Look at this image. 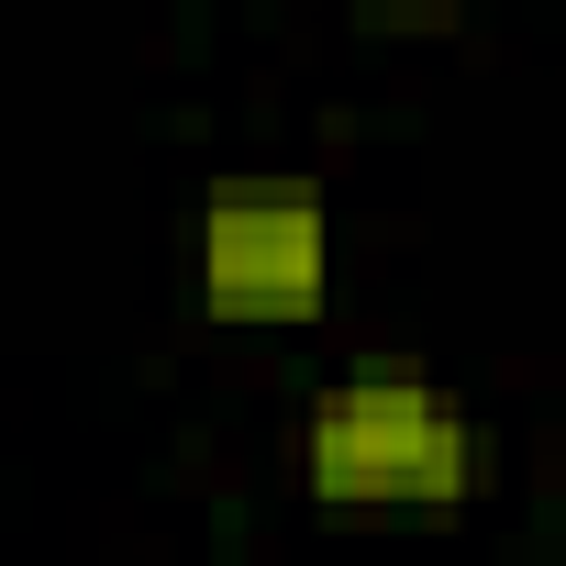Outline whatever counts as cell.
<instances>
[{
	"instance_id": "6da1fadb",
	"label": "cell",
	"mask_w": 566,
	"mask_h": 566,
	"mask_svg": "<svg viewBox=\"0 0 566 566\" xmlns=\"http://www.w3.org/2000/svg\"><path fill=\"white\" fill-rule=\"evenodd\" d=\"M290 467L323 511H455L489 489V422L433 367H345L301 400Z\"/></svg>"
},
{
	"instance_id": "7a4b0ae2",
	"label": "cell",
	"mask_w": 566,
	"mask_h": 566,
	"mask_svg": "<svg viewBox=\"0 0 566 566\" xmlns=\"http://www.w3.org/2000/svg\"><path fill=\"white\" fill-rule=\"evenodd\" d=\"M189 301L211 323H323L334 301V200L312 178H233L178 233Z\"/></svg>"
}]
</instances>
